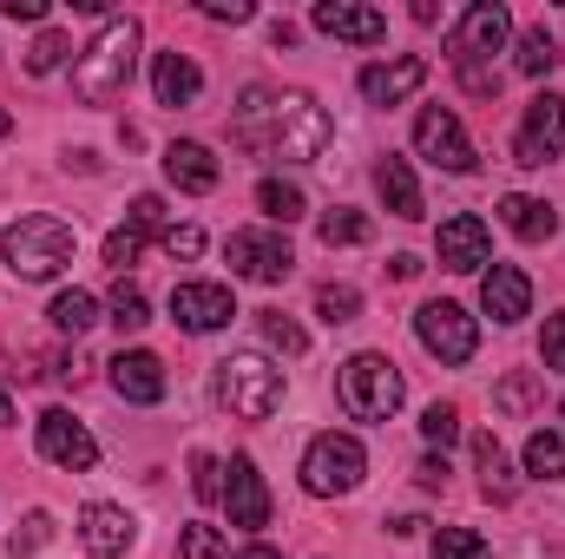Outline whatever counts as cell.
Wrapping results in <instances>:
<instances>
[{
    "instance_id": "cell-24",
    "label": "cell",
    "mask_w": 565,
    "mask_h": 559,
    "mask_svg": "<svg viewBox=\"0 0 565 559\" xmlns=\"http://www.w3.org/2000/svg\"><path fill=\"white\" fill-rule=\"evenodd\" d=\"M375 191H382V204L395 211V218H427V204H422V184H415V171H408V158H382L375 165Z\"/></svg>"
},
{
    "instance_id": "cell-51",
    "label": "cell",
    "mask_w": 565,
    "mask_h": 559,
    "mask_svg": "<svg viewBox=\"0 0 565 559\" xmlns=\"http://www.w3.org/2000/svg\"><path fill=\"white\" fill-rule=\"evenodd\" d=\"M559 421H565V402H559Z\"/></svg>"
},
{
    "instance_id": "cell-21",
    "label": "cell",
    "mask_w": 565,
    "mask_h": 559,
    "mask_svg": "<svg viewBox=\"0 0 565 559\" xmlns=\"http://www.w3.org/2000/svg\"><path fill=\"white\" fill-rule=\"evenodd\" d=\"M151 93H158V106H191V99L204 93L198 60H191V53H158V60H151Z\"/></svg>"
},
{
    "instance_id": "cell-36",
    "label": "cell",
    "mask_w": 565,
    "mask_h": 559,
    "mask_svg": "<svg viewBox=\"0 0 565 559\" xmlns=\"http://www.w3.org/2000/svg\"><path fill=\"white\" fill-rule=\"evenodd\" d=\"M139 251H145V231H132V224H119V231L106 238V264H113L119 277H126V271L139 264Z\"/></svg>"
},
{
    "instance_id": "cell-12",
    "label": "cell",
    "mask_w": 565,
    "mask_h": 559,
    "mask_svg": "<svg viewBox=\"0 0 565 559\" xmlns=\"http://www.w3.org/2000/svg\"><path fill=\"white\" fill-rule=\"evenodd\" d=\"M33 434H40V454L53 467H66V474H86L99 461V441L86 434V421H73L66 409H46V415L33 421Z\"/></svg>"
},
{
    "instance_id": "cell-45",
    "label": "cell",
    "mask_w": 565,
    "mask_h": 559,
    "mask_svg": "<svg viewBox=\"0 0 565 559\" xmlns=\"http://www.w3.org/2000/svg\"><path fill=\"white\" fill-rule=\"evenodd\" d=\"M204 13H211V20H231V27H244L257 7H250V0H204Z\"/></svg>"
},
{
    "instance_id": "cell-8",
    "label": "cell",
    "mask_w": 565,
    "mask_h": 559,
    "mask_svg": "<svg viewBox=\"0 0 565 559\" xmlns=\"http://www.w3.org/2000/svg\"><path fill=\"white\" fill-rule=\"evenodd\" d=\"M224 257H231V277H250V283H282L296 271V251H289L282 231H231Z\"/></svg>"
},
{
    "instance_id": "cell-10",
    "label": "cell",
    "mask_w": 565,
    "mask_h": 559,
    "mask_svg": "<svg viewBox=\"0 0 565 559\" xmlns=\"http://www.w3.org/2000/svg\"><path fill=\"white\" fill-rule=\"evenodd\" d=\"M415 151H422L427 165H440V171H473V165H480L473 139L460 133V119H454L447 106H422V119H415Z\"/></svg>"
},
{
    "instance_id": "cell-41",
    "label": "cell",
    "mask_w": 565,
    "mask_h": 559,
    "mask_svg": "<svg viewBox=\"0 0 565 559\" xmlns=\"http://www.w3.org/2000/svg\"><path fill=\"white\" fill-rule=\"evenodd\" d=\"M132 231L164 238V198H158V191H139V198H132Z\"/></svg>"
},
{
    "instance_id": "cell-3",
    "label": "cell",
    "mask_w": 565,
    "mask_h": 559,
    "mask_svg": "<svg viewBox=\"0 0 565 559\" xmlns=\"http://www.w3.org/2000/svg\"><path fill=\"white\" fill-rule=\"evenodd\" d=\"M73 224H60V218H46V211H33V218H20V224H7V238H0V257H7V271L26 283H46L60 277L66 264H73Z\"/></svg>"
},
{
    "instance_id": "cell-20",
    "label": "cell",
    "mask_w": 565,
    "mask_h": 559,
    "mask_svg": "<svg viewBox=\"0 0 565 559\" xmlns=\"http://www.w3.org/2000/svg\"><path fill=\"white\" fill-rule=\"evenodd\" d=\"M480 309H487L493 323H520V316L533 309V283H526V271L493 264V271L480 277Z\"/></svg>"
},
{
    "instance_id": "cell-40",
    "label": "cell",
    "mask_w": 565,
    "mask_h": 559,
    "mask_svg": "<svg viewBox=\"0 0 565 559\" xmlns=\"http://www.w3.org/2000/svg\"><path fill=\"white\" fill-rule=\"evenodd\" d=\"M158 251H164V257H184V264H191V257L204 251V231H198V224H164Z\"/></svg>"
},
{
    "instance_id": "cell-26",
    "label": "cell",
    "mask_w": 565,
    "mask_h": 559,
    "mask_svg": "<svg viewBox=\"0 0 565 559\" xmlns=\"http://www.w3.org/2000/svg\"><path fill=\"white\" fill-rule=\"evenodd\" d=\"M46 316H53V329H60V336H86V329L99 323V303H93L86 289H60Z\"/></svg>"
},
{
    "instance_id": "cell-15",
    "label": "cell",
    "mask_w": 565,
    "mask_h": 559,
    "mask_svg": "<svg viewBox=\"0 0 565 559\" xmlns=\"http://www.w3.org/2000/svg\"><path fill=\"white\" fill-rule=\"evenodd\" d=\"M434 251H440V264L447 271H487L493 264V238H487V224L473 218V211H454L447 224H440V238H434Z\"/></svg>"
},
{
    "instance_id": "cell-4",
    "label": "cell",
    "mask_w": 565,
    "mask_h": 559,
    "mask_svg": "<svg viewBox=\"0 0 565 559\" xmlns=\"http://www.w3.org/2000/svg\"><path fill=\"white\" fill-rule=\"evenodd\" d=\"M335 395H342V409H349L355 421H388L395 409H402V369H395L382 349H362V356L342 362Z\"/></svg>"
},
{
    "instance_id": "cell-23",
    "label": "cell",
    "mask_w": 565,
    "mask_h": 559,
    "mask_svg": "<svg viewBox=\"0 0 565 559\" xmlns=\"http://www.w3.org/2000/svg\"><path fill=\"white\" fill-rule=\"evenodd\" d=\"M164 178H171L178 191H217V158H211V145H198V139L164 145Z\"/></svg>"
},
{
    "instance_id": "cell-13",
    "label": "cell",
    "mask_w": 565,
    "mask_h": 559,
    "mask_svg": "<svg viewBox=\"0 0 565 559\" xmlns=\"http://www.w3.org/2000/svg\"><path fill=\"white\" fill-rule=\"evenodd\" d=\"M231 316H237L231 283H178V289H171V323L191 329V336H211V329H224Z\"/></svg>"
},
{
    "instance_id": "cell-7",
    "label": "cell",
    "mask_w": 565,
    "mask_h": 559,
    "mask_svg": "<svg viewBox=\"0 0 565 559\" xmlns=\"http://www.w3.org/2000/svg\"><path fill=\"white\" fill-rule=\"evenodd\" d=\"M415 336H422L427 356H440L447 369L473 362V349H480V323H473L460 303H422V309H415Z\"/></svg>"
},
{
    "instance_id": "cell-18",
    "label": "cell",
    "mask_w": 565,
    "mask_h": 559,
    "mask_svg": "<svg viewBox=\"0 0 565 559\" xmlns=\"http://www.w3.org/2000/svg\"><path fill=\"white\" fill-rule=\"evenodd\" d=\"M362 99L369 106H402L408 93H422L427 86V60H415V53H402V60H382V66H362Z\"/></svg>"
},
{
    "instance_id": "cell-14",
    "label": "cell",
    "mask_w": 565,
    "mask_h": 559,
    "mask_svg": "<svg viewBox=\"0 0 565 559\" xmlns=\"http://www.w3.org/2000/svg\"><path fill=\"white\" fill-rule=\"evenodd\" d=\"M132 540H139V520H132L126 507L93 500V507L79 514V547H86L93 559H126L132 553Z\"/></svg>"
},
{
    "instance_id": "cell-25",
    "label": "cell",
    "mask_w": 565,
    "mask_h": 559,
    "mask_svg": "<svg viewBox=\"0 0 565 559\" xmlns=\"http://www.w3.org/2000/svg\"><path fill=\"white\" fill-rule=\"evenodd\" d=\"M473 467H480V494H487V500H500V507H507V500L520 494V474H513V461L500 454V441H493V434H473Z\"/></svg>"
},
{
    "instance_id": "cell-1",
    "label": "cell",
    "mask_w": 565,
    "mask_h": 559,
    "mask_svg": "<svg viewBox=\"0 0 565 559\" xmlns=\"http://www.w3.org/2000/svg\"><path fill=\"white\" fill-rule=\"evenodd\" d=\"M237 145L282 158V165H309L329 151V113L309 93H270V86H244L237 99Z\"/></svg>"
},
{
    "instance_id": "cell-19",
    "label": "cell",
    "mask_w": 565,
    "mask_h": 559,
    "mask_svg": "<svg viewBox=\"0 0 565 559\" xmlns=\"http://www.w3.org/2000/svg\"><path fill=\"white\" fill-rule=\"evenodd\" d=\"M113 389H119L126 402H139V409L164 402V362H158L151 349H119V356H113Z\"/></svg>"
},
{
    "instance_id": "cell-50",
    "label": "cell",
    "mask_w": 565,
    "mask_h": 559,
    "mask_svg": "<svg viewBox=\"0 0 565 559\" xmlns=\"http://www.w3.org/2000/svg\"><path fill=\"white\" fill-rule=\"evenodd\" d=\"M7 133H13V119H7V113H0V139H7Z\"/></svg>"
},
{
    "instance_id": "cell-28",
    "label": "cell",
    "mask_w": 565,
    "mask_h": 559,
    "mask_svg": "<svg viewBox=\"0 0 565 559\" xmlns=\"http://www.w3.org/2000/svg\"><path fill=\"white\" fill-rule=\"evenodd\" d=\"M257 204H264V218H270V224H296V218L309 211V198H302L289 178H264V184H257Z\"/></svg>"
},
{
    "instance_id": "cell-29",
    "label": "cell",
    "mask_w": 565,
    "mask_h": 559,
    "mask_svg": "<svg viewBox=\"0 0 565 559\" xmlns=\"http://www.w3.org/2000/svg\"><path fill=\"white\" fill-rule=\"evenodd\" d=\"M553 66H559V46H553V33H546V27L520 33V73H526V80H546Z\"/></svg>"
},
{
    "instance_id": "cell-31",
    "label": "cell",
    "mask_w": 565,
    "mask_h": 559,
    "mask_svg": "<svg viewBox=\"0 0 565 559\" xmlns=\"http://www.w3.org/2000/svg\"><path fill=\"white\" fill-rule=\"evenodd\" d=\"M106 309H113V323H119L126 336L151 323V303H145V289H139V283H126V277H119V289H113V303H106Z\"/></svg>"
},
{
    "instance_id": "cell-32",
    "label": "cell",
    "mask_w": 565,
    "mask_h": 559,
    "mask_svg": "<svg viewBox=\"0 0 565 559\" xmlns=\"http://www.w3.org/2000/svg\"><path fill=\"white\" fill-rule=\"evenodd\" d=\"M178 559H231V540H224V527H184L178 534Z\"/></svg>"
},
{
    "instance_id": "cell-30",
    "label": "cell",
    "mask_w": 565,
    "mask_h": 559,
    "mask_svg": "<svg viewBox=\"0 0 565 559\" xmlns=\"http://www.w3.org/2000/svg\"><path fill=\"white\" fill-rule=\"evenodd\" d=\"M316 231H322V244L335 251V244H369V231H375V224H369L362 211H342V204H335V211H322V224H316Z\"/></svg>"
},
{
    "instance_id": "cell-44",
    "label": "cell",
    "mask_w": 565,
    "mask_h": 559,
    "mask_svg": "<svg viewBox=\"0 0 565 559\" xmlns=\"http://www.w3.org/2000/svg\"><path fill=\"white\" fill-rule=\"evenodd\" d=\"M454 73H460V86H467L473 99H493V93H500V73H493V66H454Z\"/></svg>"
},
{
    "instance_id": "cell-27",
    "label": "cell",
    "mask_w": 565,
    "mask_h": 559,
    "mask_svg": "<svg viewBox=\"0 0 565 559\" xmlns=\"http://www.w3.org/2000/svg\"><path fill=\"white\" fill-rule=\"evenodd\" d=\"M526 474L533 481H565V434L559 428H540L526 441Z\"/></svg>"
},
{
    "instance_id": "cell-6",
    "label": "cell",
    "mask_w": 565,
    "mask_h": 559,
    "mask_svg": "<svg viewBox=\"0 0 565 559\" xmlns=\"http://www.w3.org/2000/svg\"><path fill=\"white\" fill-rule=\"evenodd\" d=\"M362 474H369V454H362V441L355 434H316L309 447H302V487L316 494V500H335V494H355L362 487Z\"/></svg>"
},
{
    "instance_id": "cell-11",
    "label": "cell",
    "mask_w": 565,
    "mask_h": 559,
    "mask_svg": "<svg viewBox=\"0 0 565 559\" xmlns=\"http://www.w3.org/2000/svg\"><path fill=\"white\" fill-rule=\"evenodd\" d=\"M513 158L520 165H553V158H565V99H553V93H540L533 106H526V119H520V139H513Z\"/></svg>"
},
{
    "instance_id": "cell-16",
    "label": "cell",
    "mask_w": 565,
    "mask_h": 559,
    "mask_svg": "<svg viewBox=\"0 0 565 559\" xmlns=\"http://www.w3.org/2000/svg\"><path fill=\"white\" fill-rule=\"evenodd\" d=\"M224 474H231V481H224V507H231V527H244V534L270 527V487H264L257 461H250V454H237Z\"/></svg>"
},
{
    "instance_id": "cell-42",
    "label": "cell",
    "mask_w": 565,
    "mask_h": 559,
    "mask_svg": "<svg viewBox=\"0 0 565 559\" xmlns=\"http://www.w3.org/2000/svg\"><path fill=\"white\" fill-rule=\"evenodd\" d=\"M540 356H546V369L565 376V309L559 316H546V336H540Z\"/></svg>"
},
{
    "instance_id": "cell-2",
    "label": "cell",
    "mask_w": 565,
    "mask_h": 559,
    "mask_svg": "<svg viewBox=\"0 0 565 559\" xmlns=\"http://www.w3.org/2000/svg\"><path fill=\"white\" fill-rule=\"evenodd\" d=\"M132 66H139V20L119 13V20H106V27L73 53V93H79L86 106H113V99H126Z\"/></svg>"
},
{
    "instance_id": "cell-43",
    "label": "cell",
    "mask_w": 565,
    "mask_h": 559,
    "mask_svg": "<svg viewBox=\"0 0 565 559\" xmlns=\"http://www.w3.org/2000/svg\"><path fill=\"white\" fill-rule=\"evenodd\" d=\"M53 540V520L46 514H26V534H13V559H26L33 547H46Z\"/></svg>"
},
{
    "instance_id": "cell-37",
    "label": "cell",
    "mask_w": 565,
    "mask_h": 559,
    "mask_svg": "<svg viewBox=\"0 0 565 559\" xmlns=\"http://www.w3.org/2000/svg\"><path fill=\"white\" fill-rule=\"evenodd\" d=\"M264 342H270V349H282V356H302V349H309L302 323H289V316H277V309L264 316Z\"/></svg>"
},
{
    "instance_id": "cell-46",
    "label": "cell",
    "mask_w": 565,
    "mask_h": 559,
    "mask_svg": "<svg viewBox=\"0 0 565 559\" xmlns=\"http://www.w3.org/2000/svg\"><path fill=\"white\" fill-rule=\"evenodd\" d=\"M500 402H507V409H533V382H526V376L500 382Z\"/></svg>"
},
{
    "instance_id": "cell-48",
    "label": "cell",
    "mask_w": 565,
    "mask_h": 559,
    "mask_svg": "<svg viewBox=\"0 0 565 559\" xmlns=\"http://www.w3.org/2000/svg\"><path fill=\"white\" fill-rule=\"evenodd\" d=\"M7 20H46V0H0Z\"/></svg>"
},
{
    "instance_id": "cell-5",
    "label": "cell",
    "mask_w": 565,
    "mask_h": 559,
    "mask_svg": "<svg viewBox=\"0 0 565 559\" xmlns=\"http://www.w3.org/2000/svg\"><path fill=\"white\" fill-rule=\"evenodd\" d=\"M217 402L237 421H270L282 409V369L264 356H224L217 362Z\"/></svg>"
},
{
    "instance_id": "cell-35",
    "label": "cell",
    "mask_w": 565,
    "mask_h": 559,
    "mask_svg": "<svg viewBox=\"0 0 565 559\" xmlns=\"http://www.w3.org/2000/svg\"><path fill=\"white\" fill-rule=\"evenodd\" d=\"M191 494L198 500H224V461L217 454H191Z\"/></svg>"
},
{
    "instance_id": "cell-39",
    "label": "cell",
    "mask_w": 565,
    "mask_h": 559,
    "mask_svg": "<svg viewBox=\"0 0 565 559\" xmlns=\"http://www.w3.org/2000/svg\"><path fill=\"white\" fill-rule=\"evenodd\" d=\"M66 53H73V46H66V33H40V40L26 46V73H53Z\"/></svg>"
},
{
    "instance_id": "cell-22",
    "label": "cell",
    "mask_w": 565,
    "mask_h": 559,
    "mask_svg": "<svg viewBox=\"0 0 565 559\" xmlns=\"http://www.w3.org/2000/svg\"><path fill=\"white\" fill-rule=\"evenodd\" d=\"M500 224H507L520 244H546V238L559 231V211H553L546 198H533V191H513V198H500Z\"/></svg>"
},
{
    "instance_id": "cell-34",
    "label": "cell",
    "mask_w": 565,
    "mask_h": 559,
    "mask_svg": "<svg viewBox=\"0 0 565 559\" xmlns=\"http://www.w3.org/2000/svg\"><path fill=\"white\" fill-rule=\"evenodd\" d=\"M355 309H362V296H355L349 283H322V289H316V316H322L329 329H335V323H355Z\"/></svg>"
},
{
    "instance_id": "cell-49",
    "label": "cell",
    "mask_w": 565,
    "mask_h": 559,
    "mask_svg": "<svg viewBox=\"0 0 565 559\" xmlns=\"http://www.w3.org/2000/svg\"><path fill=\"white\" fill-rule=\"evenodd\" d=\"M237 559H282V553H277V547H244Z\"/></svg>"
},
{
    "instance_id": "cell-47",
    "label": "cell",
    "mask_w": 565,
    "mask_h": 559,
    "mask_svg": "<svg viewBox=\"0 0 565 559\" xmlns=\"http://www.w3.org/2000/svg\"><path fill=\"white\" fill-rule=\"evenodd\" d=\"M422 487H447V454H422Z\"/></svg>"
},
{
    "instance_id": "cell-38",
    "label": "cell",
    "mask_w": 565,
    "mask_h": 559,
    "mask_svg": "<svg viewBox=\"0 0 565 559\" xmlns=\"http://www.w3.org/2000/svg\"><path fill=\"white\" fill-rule=\"evenodd\" d=\"M422 434H427V447H447V441H460V409L434 402V409L422 415Z\"/></svg>"
},
{
    "instance_id": "cell-9",
    "label": "cell",
    "mask_w": 565,
    "mask_h": 559,
    "mask_svg": "<svg viewBox=\"0 0 565 559\" xmlns=\"http://www.w3.org/2000/svg\"><path fill=\"white\" fill-rule=\"evenodd\" d=\"M507 40H513L507 7H500V0H473V7L460 13V27H454V66H487Z\"/></svg>"
},
{
    "instance_id": "cell-17",
    "label": "cell",
    "mask_w": 565,
    "mask_h": 559,
    "mask_svg": "<svg viewBox=\"0 0 565 559\" xmlns=\"http://www.w3.org/2000/svg\"><path fill=\"white\" fill-rule=\"evenodd\" d=\"M309 20H316L329 40H349V46H382V40H388V13L355 7V0H316Z\"/></svg>"
},
{
    "instance_id": "cell-33",
    "label": "cell",
    "mask_w": 565,
    "mask_h": 559,
    "mask_svg": "<svg viewBox=\"0 0 565 559\" xmlns=\"http://www.w3.org/2000/svg\"><path fill=\"white\" fill-rule=\"evenodd\" d=\"M434 559H493V547L473 527H440L434 534Z\"/></svg>"
}]
</instances>
